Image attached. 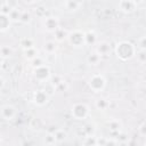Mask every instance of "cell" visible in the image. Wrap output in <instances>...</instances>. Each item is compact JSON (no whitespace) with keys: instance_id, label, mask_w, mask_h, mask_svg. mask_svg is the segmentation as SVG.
<instances>
[{"instance_id":"cell-1","label":"cell","mask_w":146,"mask_h":146,"mask_svg":"<svg viewBox=\"0 0 146 146\" xmlns=\"http://www.w3.org/2000/svg\"><path fill=\"white\" fill-rule=\"evenodd\" d=\"M115 52H116V56L120 59L128 60V59H131L137 54V50H136L135 44H132L131 42H129V41H122V42H120V43L116 44Z\"/></svg>"},{"instance_id":"cell-2","label":"cell","mask_w":146,"mask_h":146,"mask_svg":"<svg viewBox=\"0 0 146 146\" xmlns=\"http://www.w3.org/2000/svg\"><path fill=\"white\" fill-rule=\"evenodd\" d=\"M71 113H72V116L75 120H83V119L87 117V115L89 113V108L83 103H76L72 106Z\"/></svg>"},{"instance_id":"cell-3","label":"cell","mask_w":146,"mask_h":146,"mask_svg":"<svg viewBox=\"0 0 146 146\" xmlns=\"http://www.w3.org/2000/svg\"><path fill=\"white\" fill-rule=\"evenodd\" d=\"M90 89L95 92H100L104 88H105V84H106V80L104 79L103 75L100 74H95L92 75L90 79H89V82H88Z\"/></svg>"},{"instance_id":"cell-4","label":"cell","mask_w":146,"mask_h":146,"mask_svg":"<svg viewBox=\"0 0 146 146\" xmlns=\"http://www.w3.org/2000/svg\"><path fill=\"white\" fill-rule=\"evenodd\" d=\"M67 39L73 47H82L83 44H86V33H83L79 30H75V31L68 33Z\"/></svg>"},{"instance_id":"cell-5","label":"cell","mask_w":146,"mask_h":146,"mask_svg":"<svg viewBox=\"0 0 146 146\" xmlns=\"http://www.w3.org/2000/svg\"><path fill=\"white\" fill-rule=\"evenodd\" d=\"M17 114V110L15 106L10 105V104H6L1 106V117L6 121H10L14 120L15 116Z\"/></svg>"},{"instance_id":"cell-6","label":"cell","mask_w":146,"mask_h":146,"mask_svg":"<svg viewBox=\"0 0 146 146\" xmlns=\"http://www.w3.org/2000/svg\"><path fill=\"white\" fill-rule=\"evenodd\" d=\"M34 76H35V79L38 81H41V82L47 81L49 79V76H50V70H49V67L46 66V65H42L40 67L34 68Z\"/></svg>"},{"instance_id":"cell-7","label":"cell","mask_w":146,"mask_h":146,"mask_svg":"<svg viewBox=\"0 0 146 146\" xmlns=\"http://www.w3.org/2000/svg\"><path fill=\"white\" fill-rule=\"evenodd\" d=\"M48 97H49V95H48L44 90H38V91L34 92L33 102H34L38 106H43V105L48 102Z\"/></svg>"},{"instance_id":"cell-8","label":"cell","mask_w":146,"mask_h":146,"mask_svg":"<svg viewBox=\"0 0 146 146\" xmlns=\"http://www.w3.org/2000/svg\"><path fill=\"white\" fill-rule=\"evenodd\" d=\"M44 27L49 32H55L59 27V22L56 17H47L44 21Z\"/></svg>"},{"instance_id":"cell-9","label":"cell","mask_w":146,"mask_h":146,"mask_svg":"<svg viewBox=\"0 0 146 146\" xmlns=\"http://www.w3.org/2000/svg\"><path fill=\"white\" fill-rule=\"evenodd\" d=\"M119 7L124 13H132L137 7V2L136 1H120Z\"/></svg>"},{"instance_id":"cell-10","label":"cell","mask_w":146,"mask_h":146,"mask_svg":"<svg viewBox=\"0 0 146 146\" xmlns=\"http://www.w3.org/2000/svg\"><path fill=\"white\" fill-rule=\"evenodd\" d=\"M110 51H111V46L107 42H100L98 44V47L96 48V52L99 54L102 57L103 56H107L110 54Z\"/></svg>"},{"instance_id":"cell-11","label":"cell","mask_w":146,"mask_h":146,"mask_svg":"<svg viewBox=\"0 0 146 146\" xmlns=\"http://www.w3.org/2000/svg\"><path fill=\"white\" fill-rule=\"evenodd\" d=\"M100 60H102V56H100L99 54H97L96 51H95V52H90V54L88 55V57H87L88 64H89V65H92V66L98 65V64L100 63Z\"/></svg>"},{"instance_id":"cell-12","label":"cell","mask_w":146,"mask_h":146,"mask_svg":"<svg viewBox=\"0 0 146 146\" xmlns=\"http://www.w3.org/2000/svg\"><path fill=\"white\" fill-rule=\"evenodd\" d=\"M10 18L9 16H6V15H0V31L1 32H5L7 29H9V25H10Z\"/></svg>"},{"instance_id":"cell-13","label":"cell","mask_w":146,"mask_h":146,"mask_svg":"<svg viewBox=\"0 0 146 146\" xmlns=\"http://www.w3.org/2000/svg\"><path fill=\"white\" fill-rule=\"evenodd\" d=\"M13 54V49L7 46V44H2L1 48H0V55H1V59H6V58H9Z\"/></svg>"},{"instance_id":"cell-14","label":"cell","mask_w":146,"mask_h":146,"mask_svg":"<svg viewBox=\"0 0 146 146\" xmlns=\"http://www.w3.org/2000/svg\"><path fill=\"white\" fill-rule=\"evenodd\" d=\"M56 49H57V46H56V43H55L54 41H47V42L43 44V50H44L47 54H49V55L54 54V52L56 51Z\"/></svg>"},{"instance_id":"cell-15","label":"cell","mask_w":146,"mask_h":146,"mask_svg":"<svg viewBox=\"0 0 146 146\" xmlns=\"http://www.w3.org/2000/svg\"><path fill=\"white\" fill-rule=\"evenodd\" d=\"M54 33H55V36H56V40L57 41H62V40H64L65 38L68 36L67 31L64 30V29H62V27H58Z\"/></svg>"},{"instance_id":"cell-16","label":"cell","mask_w":146,"mask_h":146,"mask_svg":"<svg viewBox=\"0 0 146 146\" xmlns=\"http://www.w3.org/2000/svg\"><path fill=\"white\" fill-rule=\"evenodd\" d=\"M107 125H108V129L111 131H119L120 128H121V122L119 120H115V119H112L107 122Z\"/></svg>"},{"instance_id":"cell-17","label":"cell","mask_w":146,"mask_h":146,"mask_svg":"<svg viewBox=\"0 0 146 146\" xmlns=\"http://www.w3.org/2000/svg\"><path fill=\"white\" fill-rule=\"evenodd\" d=\"M96 107H97V110H99V111H105L108 106H110V103L105 99V98H98L97 100H96Z\"/></svg>"},{"instance_id":"cell-18","label":"cell","mask_w":146,"mask_h":146,"mask_svg":"<svg viewBox=\"0 0 146 146\" xmlns=\"http://www.w3.org/2000/svg\"><path fill=\"white\" fill-rule=\"evenodd\" d=\"M21 46L24 48V50H27V49L34 48V41L31 38H24L21 41Z\"/></svg>"},{"instance_id":"cell-19","label":"cell","mask_w":146,"mask_h":146,"mask_svg":"<svg viewBox=\"0 0 146 146\" xmlns=\"http://www.w3.org/2000/svg\"><path fill=\"white\" fill-rule=\"evenodd\" d=\"M21 15H22V11L19 9H17L16 7H14L13 10L10 11V14H9V18H10V21L17 22V21L21 19Z\"/></svg>"},{"instance_id":"cell-20","label":"cell","mask_w":146,"mask_h":146,"mask_svg":"<svg viewBox=\"0 0 146 146\" xmlns=\"http://www.w3.org/2000/svg\"><path fill=\"white\" fill-rule=\"evenodd\" d=\"M81 5H82V2H80V1H65L64 2V6L70 10H76Z\"/></svg>"},{"instance_id":"cell-21","label":"cell","mask_w":146,"mask_h":146,"mask_svg":"<svg viewBox=\"0 0 146 146\" xmlns=\"http://www.w3.org/2000/svg\"><path fill=\"white\" fill-rule=\"evenodd\" d=\"M54 135H55V138H56V141H57V143L64 141L65 138H66V132H65L64 130H62V129H57Z\"/></svg>"},{"instance_id":"cell-22","label":"cell","mask_w":146,"mask_h":146,"mask_svg":"<svg viewBox=\"0 0 146 146\" xmlns=\"http://www.w3.org/2000/svg\"><path fill=\"white\" fill-rule=\"evenodd\" d=\"M96 34L92 31H89L86 33V44H94L96 42Z\"/></svg>"},{"instance_id":"cell-23","label":"cell","mask_w":146,"mask_h":146,"mask_svg":"<svg viewBox=\"0 0 146 146\" xmlns=\"http://www.w3.org/2000/svg\"><path fill=\"white\" fill-rule=\"evenodd\" d=\"M31 19H32V16H31V13H30V11H27V10L22 11L19 22H22V23H24V24H27V23L31 22Z\"/></svg>"},{"instance_id":"cell-24","label":"cell","mask_w":146,"mask_h":146,"mask_svg":"<svg viewBox=\"0 0 146 146\" xmlns=\"http://www.w3.org/2000/svg\"><path fill=\"white\" fill-rule=\"evenodd\" d=\"M25 57L27 58V59H34L35 57H38V51H36V49L35 48H31V49H27V50H25Z\"/></svg>"},{"instance_id":"cell-25","label":"cell","mask_w":146,"mask_h":146,"mask_svg":"<svg viewBox=\"0 0 146 146\" xmlns=\"http://www.w3.org/2000/svg\"><path fill=\"white\" fill-rule=\"evenodd\" d=\"M44 141H46L47 146H52L55 143H57L54 133H48V135L46 136V138H44Z\"/></svg>"},{"instance_id":"cell-26","label":"cell","mask_w":146,"mask_h":146,"mask_svg":"<svg viewBox=\"0 0 146 146\" xmlns=\"http://www.w3.org/2000/svg\"><path fill=\"white\" fill-rule=\"evenodd\" d=\"M32 65H33L34 68H36V67H40V66L44 65V63H43V59H42L40 56H38V57H35L34 59H32Z\"/></svg>"},{"instance_id":"cell-27","label":"cell","mask_w":146,"mask_h":146,"mask_svg":"<svg viewBox=\"0 0 146 146\" xmlns=\"http://www.w3.org/2000/svg\"><path fill=\"white\" fill-rule=\"evenodd\" d=\"M139 63H146V50H139L136 54Z\"/></svg>"},{"instance_id":"cell-28","label":"cell","mask_w":146,"mask_h":146,"mask_svg":"<svg viewBox=\"0 0 146 146\" xmlns=\"http://www.w3.org/2000/svg\"><path fill=\"white\" fill-rule=\"evenodd\" d=\"M63 81H64V80H63V79H62L59 75H54V76L51 78V82H50V83H51V84H52V86L56 88V87H57V86H58L60 82H63Z\"/></svg>"},{"instance_id":"cell-29","label":"cell","mask_w":146,"mask_h":146,"mask_svg":"<svg viewBox=\"0 0 146 146\" xmlns=\"http://www.w3.org/2000/svg\"><path fill=\"white\" fill-rule=\"evenodd\" d=\"M97 144V138H95L94 136H88L87 140H86V145L87 146H95Z\"/></svg>"},{"instance_id":"cell-30","label":"cell","mask_w":146,"mask_h":146,"mask_svg":"<svg viewBox=\"0 0 146 146\" xmlns=\"http://www.w3.org/2000/svg\"><path fill=\"white\" fill-rule=\"evenodd\" d=\"M138 47L140 48V50H146V36H143L139 39Z\"/></svg>"},{"instance_id":"cell-31","label":"cell","mask_w":146,"mask_h":146,"mask_svg":"<svg viewBox=\"0 0 146 146\" xmlns=\"http://www.w3.org/2000/svg\"><path fill=\"white\" fill-rule=\"evenodd\" d=\"M67 88H68L67 83H66L65 81H63V82H60V83L56 87V90H57V91H65V90H67Z\"/></svg>"},{"instance_id":"cell-32","label":"cell","mask_w":146,"mask_h":146,"mask_svg":"<svg viewBox=\"0 0 146 146\" xmlns=\"http://www.w3.org/2000/svg\"><path fill=\"white\" fill-rule=\"evenodd\" d=\"M117 140L121 141V143H127V141L129 140V138H128L127 135H124V133H119V135H117Z\"/></svg>"},{"instance_id":"cell-33","label":"cell","mask_w":146,"mask_h":146,"mask_svg":"<svg viewBox=\"0 0 146 146\" xmlns=\"http://www.w3.org/2000/svg\"><path fill=\"white\" fill-rule=\"evenodd\" d=\"M138 131H139V133H140L143 137H146V123H143V124L138 128Z\"/></svg>"},{"instance_id":"cell-34","label":"cell","mask_w":146,"mask_h":146,"mask_svg":"<svg viewBox=\"0 0 146 146\" xmlns=\"http://www.w3.org/2000/svg\"><path fill=\"white\" fill-rule=\"evenodd\" d=\"M107 139L106 138H97V145L99 146H106Z\"/></svg>"},{"instance_id":"cell-35","label":"cell","mask_w":146,"mask_h":146,"mask_svg":"<svg viewBox=\"0 0 146 146\" xmlns=\"http://www.w3.org/2000/svg\"><path fill=\"white\" fill-rule=\"evenodd\" d=\"M127 145L128 146H139V144H138V141L136 139H129L127 141Z\"/></svg>"},{"instance_id":"cell-36","label":"cell","mask_w":146,"mask_h":146,"mask_svg":"<svg viewBox=\"0 0 146 146\" xmlns=\"http://www.w3.org/2000/svg\"><path fill=\"white\" fill-rule=\"evenodd\" d=\"M106 146H115V141H114L113 139H107Z\"/></svg>"},{"instance_id":"cell-37","label":"cell","mask_w":146,"mask_h":146,"mask_svg":"<svg viewBox=\"0 0 146 146\" xmlns=\"http://www.w3.org/2000/svg\"><path fill=\"white\" fill-rule=\"evenodd\" d=\"M95 146H99V145H97V144H96V145H95Z\"/></svg>"}]
</instances>
